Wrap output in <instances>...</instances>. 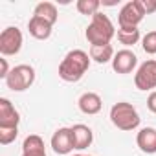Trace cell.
Listing matches in <instances>:
<instances>
[{"label":"cell","mask_w":156,"mask_h":156,"mask_svg":"<svg viewBox=\"0 0 156 156\" xmlns=\"http://www.w3.org/2000/svg\"><path fill=\"white\" fill-rule=\"evenodd\" d=\"M20 156H46L44 140L39 134H30L22 141V154Z\"/></svg>","instance_id":"cell-15"},{"label":"cell","mask_w":156,"mask_h":156,"mask_svg":"<svg viewBox=\"0 0 156 156\" xmlns=\"http://www.w3.org/2000/svg\"><path fill=\"white\" fill-rule=\"evenodd\" d=\"M20 114L8 98H0V129H19Z\"/></svg>","instance_id":"cell-9"},{"label":"cell","mask_w":156,"mask_h":156,"mask_svg":"<svg viewBox=\"0 0 156 156\" xmlns=\"http://www.w3.org/2000/svg\"><path fill=\"white\" fill-rule=\"evenodd\" d=\"M17 136H19V129H0V143L2 145L13 143Z\"/></svg>","instance_id":"cell-21"},{"label":"cell","mask_w":156,"mask_h":156,"mask_svg":"<svg viewBox=\"0 0 156 156\" xmlns=\"http://www.w3.org/2000/svg\"><path fill=\"white\" fill-rule=\"evenodd\" d=\"M75 8H77V11H79L81 15H90V17H94L96 13H99L101 2H99V0H77Z\"/></svg>","instance_id":"cell-19"},{"label":"cell","mask_w":156,"mask_h":156,"mask_svg":"<svg viewBox=\"0 0 156 156\" xmlns=\"http://www.w3.org/2000/svg\"><path fill=\"white\" fill-rule=\"evenodd\" d=\"M116 35V28L112 24V20L103 15V13H96L85 31L87 41L90 42V46H105L110 44V41Z\"/></svg>","instance_id":"cell-2"},{"label":"cell","mask_w":156,"mask_h":156,"mask_svg":"<svg viewBox=\"0 0 156 156\" xmlns=\"http://www.w3.org/2000/svg\"><path fill=\"white\" fill-rule=\"evenodd\" d=\"M90 55L85 50H70L59 64V77L66 83H77L90 68Z\"/></svg>","instance_id":"cell-1"},{"label":"cell","mask_w":156,"mask_h":156,"mask_svg":"<svg viewBox=\"0 0 156 156\" xmlns=\"http://www.w3.org/2000/svg\"><path fill=\"white\" fill-rule=\"evenodd\" d=\"M147 108H149L152 114H156V90H152V92L149 94V98H147Z\"/></svg>","instance_id":"cell-24"},{"label":"cell","mask_w":156,"mask_h":156,"mask_svg":"<svg viewBox=\"0 0 156 156\" xmlns=\"http://www.w3.org/2000/svg\"><path fill=\"white\" fill-rule=\"evenodd\" d=\"M51 30H53V24H50L48 20H44V19H41V17H31L30 19V22H28V31H30V35L33 37V39H37V41H46V39H50V35H51Z\"/></svg>","instance_id":"cell-14"},{"label":"cell","mask_w":156,"mask_h":156,"mask_svg":"<svg viewBox=\"0 0 156 156\" xmlns=\"http://www.w3.org/2000/svg\"><path fill=\"white\" fill-rule=\"evenodd\" d=\"M90 59L98 64H105V62H112L114 59V48L112 44H105V46H90V51H88Z\"/></svg>","instance_id":"cell-16"},{"label":"cell","mask_w":156,"mask_h":156,"mask_svg":"<svg viewBox=\"0 0 156 156\" xmlns=\"http://www.w3.org/2000/svg\"><path fill=\"white\" fill-rule=\"evenodd\" d=\"M9 72H11V70H9L8 59H4V57H2V59H0V77H2V79L6 81V77L9 75Z\"/></svg>","instance_id":"cell-23"},{"label":"cell","mask_w":156,"mask_h":156,"mask_svg":"<svg viewBox=\"0 0 156 156\" xmlns=\"http://www.w3.org/2000/svg\"><path fill=\"white\" fill-rule=\"evenodd\" d=\"M33 15L48 20L50 24H55L57 19H59V11H57L55 4H51V2H39L33 9Z\"/></svg>","instance_id":"cell-17"},{"label":"cell","mask_w":156,"mask_h":156,"mask_svg":"<svg viewBox=\"0 0 156 156\" xmlns=\"http://www.w3.org/2000/svg\"><path fill=\"white\" fill-rule=\"evenodd\" d=\"M51 149L55 154H70L73 151V141H72V130L70 127H61L53 132L51 141H50Z\"/></svg>","instance_id":"cell-10"},{"label":"cell","mask_w":156,"mask_h":156,"mask_svg":"<svg viewBox=\"0 0 156 156\" xmlns=\"http://www.w3.org/2000/svg\"><path fill=\"white\" fill-rule=\"evenodd\" d=\"M141 2V8L145 11V15H151L156 11V0H140Z\"/></svg>","instance_id":"cell-22"},{"label":"cell","mask_w":156,"mask_h":156,"mask_svg":"<svg viewBox=\"0 0 156 156\" xmlns=\"http://www.w3.org/2000/svg\"><path fill=\"white\" fill-rule=\"evenodd\" d=\"M72 130V141H73V151H85L92 145L94 141V132L88 125L85 123H75L70 127Z\"/></svg>","instance_id":"cell-11"},{"label":"cell","mask_w":156,"mask_h":156,"mask_svg":"<svg viewBox=\"0 0 156 156\" xmlns=\"http://www.w3.org/2000/svg\"><path fill=\"white\" fill-rule=\"evenodd\" d=\"M143 17H145V11L141 8V2L140 0H130V2L121 6L118 22H119V28H138Z\"/></svg>","instance_id":"cell-7"},{"label":"cell","mask_w":156,"mask_h":156,"mask_svg":"<svg viewBox=\"0 0 156 156\" xmlns=\"http://www.w3.org/2000/svg\"><path fill=\"white\" fill-rule=\"evenodd\" d=\"M136 145L145 154H156V129L143 127L136 134Z\"/></svg>","instance_id":"cell-13"},{"label":"cell","mask_w":156,"mask_h":156,"mask_svg":"<svg viewBox=\"0 0 156 156\" xmlns=\"http://www.w3.org/2000/svg\"><path fill=\"white\" fill-rule=\"evenodd\" d=\"M22 44L24 37L17 26H8L6 30H2V33H0V53L4 57L17 55L22 50Z\"/></svg>","instance_id":"cell-5"},{"label":"cell","mask_w":156,"mask_h":156,"mask_svg":"<svg viewBox=\"0 0 156 156\" xmlns=\"http://www.w3.org/2000/svg\"><path fill=\"white\" fill-rule=\"evenodd\" d=\"M136 66H138V57L132 50L125 48V50L116 51V55L112 59V70L116 73H121V75L130 73V72H134Z\"/></svg>","instance_id":"cell-8"},{"label":"cell","mask_w":156,"mask_h":156,"mask_svg":"<svg viewBox=\"0 0 156 156\" xmlns=\"http://www.w3.org/2000/svg\"><path fill=\"white\" fill-rule=\"evenodd\" d=\"M108 118H110L112 125L116 129L123 130V132H132L141 123V118H140L136 107L130 105V103H127V101H119V103L112 105Z\"/></svg>","instance_id":"cell-3"},{"label":"cell","mask_w":156,"mask_h":156,"mask_svg":"<svg viewBox=\"0 0 156 156\" xmlns=\"http://www.w3.org/2000/svg\"><path fill=\"white\" fill-rule=\"evenodd\" d=\"M141 48L149 55H156V31H149L141 39Z\"/></svg>","instance_id":"cell-20"},{"label":"cell","mask_w":156,"mask_h":156,"mask_svg":"<svg viewBox=\"0 0 156 156\" xmlns=\"http://www.w3.org/2000/svg\"><path fill=\"white\" fill-rule=\"evenodd\" d=\"M77 107L79 110L87 116H94V114H99L101 108H103V99L99 94L96 92H85L79 99H77Z\"/></svg>","instance_id":"cell-12"},{"label":"cell","mask_w":156,"mask_h":156,"mask_svg":"<svg viewBox=\"0 0 156 156\" xmlns=\"http://www.w3.org/2000/svg\"><path fill=\"white\" fill-rule=\"evenodd\" d=\"M73 156H90V154H81V152H79V154H73Z\"/></svg>","instance_id":"cell-25"},{"label":"cell","mask_w":156,"mask_h":156,"mask_svg":"<svg viewBox=\"0 0 156 156\" xmlns=\"http://www.w3.org/2000/svg\"><path fill=\"white\" fill-rule=\"evenodd\" d=\"M134 85L138 90H154L156 88V59H147L141 62L134 73Z\"/></svg>","instance_id":"cell-6"},{"label":"cell","mask_w":156,"mask_h":156,"mask_svg":"<svg viewBox=\"0 0 156 156\" xmlns=\"http://www.w3.org/2000/svg\"><path fill=\"white\" fill-rule=\"evenodd\" d=\"M140 39H141V33H140L138 28H119L118 30V41L127 48L138 44Z\"/></svg>","instance_id":"cell-18"},{"label":"cell","mask_w":156,"mask_h":156,"mask_svg":"<svg viewBox=\"0 0 156 156\" xmlns=\"http://www.w3.org/2000/svg\"><path fill=\"white\" fill-rule=\"evenodd\" d=\"M35 83V68L31 64H17L6 77V85L13 92H24Z\"/></svg>","instance_id":"cell-4"}]
</instances>
